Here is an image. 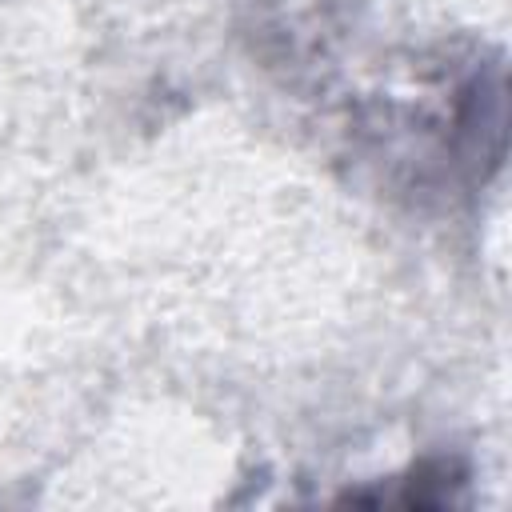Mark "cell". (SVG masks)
I'll list each match as a JSON object with an SVG mask.
<instances>
[{
    "label": "cell",
    "instance_id": "obj_1",
    "mask_svg": "<svg viewBox=\"0 0 512 512\" xmlns=\"http://www.w3.org/2000/svg\"><path fill=\"white\" fill-rule=\"evenodd\" d=\"M400 492L364 496L360 504H400V508H444L456 504V492L468 484V468L456 456H428L420 460L404 480Z\"/></svg>",
    "mask_w": 512,
    "mask_h": 512
}]
</instances>
